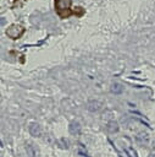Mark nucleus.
Wrapping results in <instances>:
<instances>
[{
	"label": "nucleus",
	"instance_id": "nucleus-1",
	"mask_svg": "<svg viewBox=\"0 0 155 157\" xmlns=\"http://www.w3.org/2000/svg\"><path fill=\"white\" fill-rule=\"evenodd\" d=\"M71 4H72V0H55V7H56L57 12H59L62 17H65V12H63V11H66V12L70 15L68 9H70Z\"/></svg>",
	"mask_w": 155,
	"mask_h": 157
},
{
	"label": "nucleus",
	"instance_id": "nucleus-5",
	"mask_svg": "<svg viewBox=\"0 0 155 157\" xmlns=\"http://www.w3.org/2000/svg\"><path fill=\"white\" fill-rule=\"evenodd\" d=\"M79 131H81V125H79V123L72 121V123L70 124V132L73 134V135H76V134H79Z\"/></svg>",
	"mask_w": 155,
	"mask_h": 157
},
{
	"label": "nucleus",
	"instance_id": "nucleus-6",
	"mask_svg": "<svg viewBox=\"0 0 155 157\" xmlns=\"http://www.w3.org/2000/svg\"><path fill=\"white\" fill-rule=\"evenodd\" d=\"M122 91H123V86H122L121 83L115 82V83H112V85H111V92H112V93L118 94V93H121Z\"/></svg>",
	"mask_w": 155,
	"mask_h": 157
},
{
	"label": "nucleus",
	"instance_id": "nucleus-3",
	"mask_svg": "<svg viewBox=\"0 0 155 157\" xmlns=\"http://www.w3.org/2000/svg\"><path fill=\"white\" fill-rule=\"evenodd\" d=\"M101 107H103V104L100 102H98V101H90L88 103V109L90 112H98V110L101 109Z\"/></svg>",
	"mask_w": 155,
	"mask_h": 157
},
{
	"label": "nucleus",
	"instance_id": "nucleus-8",
	"mask_svg": "<svg viewBox=\"0 0 155 157\" xmlns=\"http://www.w3.org/2000/svg\"><path fill=\"white\" fill-rule=\"evenodd\" d=\"M149 157H155V155H150V156H149Z\"/></svg>",
	"mask_w": 155,
	"mask_h": 157
},
{
	"label": "nucleus",
	"instance_id": "nucleus-7",
	"mask_svg": "<svg viewBox=\"0 0 155 157\" xmlns=\"http://www.w3.org/2000/svg\"><path fill=\"white\" fill-rule=\"evenodd\" d=\"M111 132H114V131H117L118 130V126H117V123H115V121H111V123H109V128H107Z\"/></svg>",
	"mask_w": 155,
	"mask_h": 157
},
{
	"label": "nucleus",
	"instance_id": "nucleus-2",
	"mask_svg": "<svg viewBox=\"0 0 155 157\" xmlns=\"http://www.w3.org/2000/svg\"><path fill=\"white\" fill-rule=\"evenodd\" d=\"M23 31H24V29H23L22 26L12 25V26H10V27L6 29V36L10 37V38H12V39H17V38H20V37L22 36Z\"/></svg>",
	"mask_w": 155,
	"mask_h": 157
},
{
	"label": "nucleus",
	"instance_id": "nucleus-4",
	"mask_svg": "<svg viewBox=\"0 0 155 157\" xmlns=\"http://www.w3.org/2000/svg\"><path fill=\"white\" fill-rule=\"evenodd\" d=\"M29 132L33 135V136H40L41 135V129L38 124H31L29 126Z\"/></svg>",
	"mask_w": 155,
	"mask_h": 157
}]
</instances>
